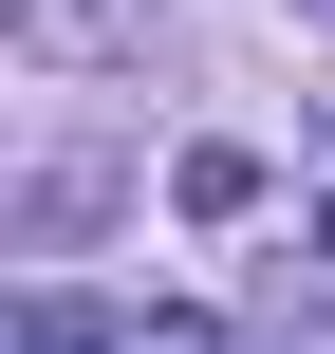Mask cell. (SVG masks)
Masks as SVG:
<instances>
[{
  "instance_id": "cell-1",
  "label": "cell",
  "mask_w": 335,
  "mask_h": 354,
  "mask_svg": "<svg viewBox=\"0 0 335 354\" xmlns=\"http://www.w3.org/2000/svg\"><path fill=\"white\" fill-rule=\"evenodd\" d=\"M19 37H37V56H149L131 0H19Z\"/></svg>"
},
{
  "instance_id": "cell-2",
  "label": "cell",
  "mask_w": 335,
  "mask_h": 354,
  "mask_svg": "<svg viewBox=\"0 0 335 354\" xmlns=\"http://www.w3.org/2000/svg\"><path fill=\"white\" fill-rule=\"evenodd\" d=\"M168 205H186V224H242V205H261V149H186Z\"/></svg>"
},
{
  "instance_id": "cell-3",
  "label": "cell",
  "mask_w": 335,
  "mask_h": 354,
  "mask_svg": "<svg viewBox=\"0 0 335 354\" xmlns=\"http://www.w3.org/2000/svg\"><path fill=\"white\" fill-rule=\"evenodd\" d=\"M93 205H112V168H37V187H19V224H37V243H75Z\"/></svg>"
},
{
  "instance_id": "cell-4",
  "label": "cell",
  "mask_w": 335,
  "mask_h": 354,
  "mask_svg": "<svg viewBox=\"0 0 335 354\" xmlns=\"http://www.w3.org/2000/svg\"><path fill=\"white\" fill-rule=\"evenodd\" d=\"M19 354H112V317H93V299H37V317H19Z\"/></svg>"
}]
</instances>
